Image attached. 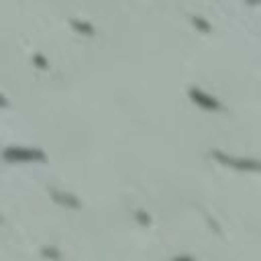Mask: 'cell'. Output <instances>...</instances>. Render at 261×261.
I'll return each instance as SVG.
<instances>
[{"label": "cell", "mask_w": 261, "mask_h": 261, "mask_svg": "<svg viewBox=\"0 0 261 261\" xmlns=\"http://www.w3.org/2000/svg\"><path fill=\"white\" fill-rule=\"evenodd\" d=\"M192 96H194L196 102H200V104H204V106H208V108H218V104L212 100L210 96H206V94H202V92H198V90H192Z\"/></svg>", "instance_id": "cell-1"}, {"label": "cell", "mask_w": 261, "mask_h": 261, "mask_svg": "<svg viewBox=\"0 0 261 261\" xmlns=\"http://www.w3.org/2000/svg\"><path fill=\"white\" fill-rule=\"evenodd\" d=\"M43 255H45V257H61V255H59L57 251H53V249H45Z\"/></svg>", "instance_id": "cell-2"}, {"label": "cell", "mask_w": 261, "mask_h": 261, "mask_svg": "<svg viewBox=\"0 0 261 261\" xmlns=\"http://www.w3.org/2000/svg\"><path fill=\"white\" fill-rule=\"evenodd\" d=\"M137 216H139V220H141V222H143V224H147V222H149V216H145V214H141V210H139V214H137Z\"/></svg>", "instance_id": "cell-3"}]
</instances>
